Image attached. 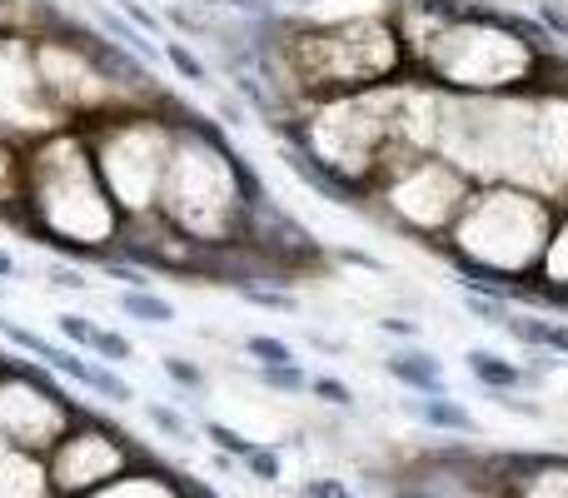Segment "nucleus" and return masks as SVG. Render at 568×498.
Listing matches in <instances>:
<instances>
[{
	"instance_id": "obj_1",
	"label": "nucleus",
	"mask_w": 568,
	"mask_h": 498,
	"mask_svg": "<svg viewBox=\"0 0 568 498\" xmlns=\"http://www.w3.org/2000/svg\"><path fill=\"white\" fill-rule=\"evenodd\" d=\"M409 75L454 100L524 95L554 80L564 50L534 16L499 0H399Z\"/></svg>"
},
{
	"instance_id": "obj_2",
	"label": "nucleus",
	"mask_w": 568,
	"mask_h": 498,
	"mask_svg": "<svg viewBox=\"0 0 568 498\" xmlns=\"http://www.w3.org/2000/svg\"><path fill=\"white\" fill-rule=\"evenodd\" d=\"M120 225L125 215L100 180L85 125L65 120L40 135H26V175H20L16 210L20 235L65 260L100 264L105 254H115Z\"/></svg>"
},
{
	"instance_id": "obj_3",
	"label": "nucleus",
	"mask_w": 568,
	"mask_h": 498,
	"mask_svg": "<svg viewBox=\"0 0 568 498\" xmlns=\"http://www.w3.org/2000/svg\"><path fill=\"white\" fill-rule=\"evenodd\" d=\"M170 115H175V150L155 215L205 250H235L245 240L250 205L270 195L265 180L230 145V130L215 115L185 105L180 95H170Z\"/></svg>"
},
{
	"instance_id": "obj_4",
	"label": "nucleus",
	"mask_w": 568,
	"mask_h": 498,
	"mask_svg": "<svg viewBox=\"0 0 568 498\" xmlns=\"http://www.w3.org/2000/svg\"><path fill=\"white\" fill-rule=\"evenodd\" d=\"M554 210H559V200L534 185L474 180L459 220L449 225V235L439 240L434 254L459 280H504V284H524L529 289L534 270H539L544 240H549V225H554Z\"/></svg>"
},
{
	"instance_id": "obj_5",
	"label": "nucleus",
	"mask_w": 568,
	"mask_h": 498,
	"mask_svg": "<svg viewBox=\"0 0 568 498\" xmlns=\"http://www.w3.org/2000/svg\"><path fill=\"white\" fill-rule=\"evenodd\" d=\"M394 105H399V85L314 100V105H300V115H290L270 135L280 145H300L310 160H320L364 205V190L379 175L384 155L399 145V135H394Z\"/></svg>"
},
{
	"instance_id": "obj_6",
	"label": "nucleus",
	"mask_w": 568,
	"mask_h": 498,
	"mask_svg": "<svg viewBox=\"0 0 568 498\" xmlns=\"http://www.w3.org/2000/svg\"><path fill=\"white\" fill-rule=\"evenodd\" d=\"M469 190H474V175L454 165L449 155L394 145L389 155H384L379 175L364 190L359 215L394 230V235L409 240V245L439 250V240L449 235V225L459 220Z\"/></svg>"
},
{
	"instance_id": "obj_7",
	"label": "nucleus",
	"mask_w": 568,
	"mask_h": 498,
	"mask_svg": "<svg viewBox=\"0 0 568 498\" xmlns=\"http://www.w3.org/2000/svg\"><path fill=\"white\" fill-rule=\"evenodd\" d=\"M85 125L90 155L105 180L110 200L120 205V215H155L160 210V185H165V165L175 150V115H170V95L160 105H115L100 110Z\"/></svg>"
},
{
	"instance_id": "obj_8",
	"label": "nucleus",
	"mask_w": 568,
	"mask_h": 498,
	"mask_svg": "<svg viewBox=\"0 0 568 498\" xmlns=\"http://www.w3.org/2000/svg\"><path fill=\"white\" fill-rule=\"evenodd\" d=\"M529 299L568 314V195L559 200V210H554V225H549V240H544L539 270H534V280H529Z\"/></svg>"
},
{
	"instance_id": "obj_9",
	"label": "nucleus",
	"mask_w": 568,
	"mask_h": 498,
	"mask_svg": "<svg viewBox=\"0 0 568 498\" xmlns=\"http://www.w3.org/2000/svg\"><path fill=\"white\" fill-rule=\"evenodd\" d=\"M384 374H389L394 384H404L409 394H454L444 359L439 354H429V349H419V344L384 354Z\"/></svg>"
},
{
	"instance_id": "obj_10",
	"label": "nucleus",
	"mask_w": 568,
	"mask_h": 498,
	"mask_svg": "<svg viewBox=\"0 0 568 498\" xmlns=\"http://www.w3.org/2000/svg\"><path fill=\"white\" fill-rule=\"evenodd\" d=\"M464 374H469L479 389L489 394H514V389H529L539 374L524 369L519 359H509V354L499 349H484V344H474V349H464Z\"/></svg>"
},
{
	"instance_id": "obj_11",
	"label": "nucleus",
	"mask_w": 568,
	"mask_h": 498,
	"mask_svg": "<svg viewBox=\"0 0 568 498\" xmlns=\"http://www.w3.org/2000/svg\"><path fill=\"white\" fill-rule=\"evenodd\" d=\"M504 334L524 349H539V354H559L568 359V314H529V309H509L504 319Z\"/></svg>"
},
{
	"instance_id": "obj_12",
	"label": "nucleus",
	"mask_w": 568,
	"mask_h": 498,
	"mask_svg": "<svg viewBox=\"0 0 568 498\" xmlns=\"http://www.w3.org/2000/svg\"><path fill=\"white\" fill-rule=\"evenodd\" d=\"M404 414L409 419H419L429 434H474L479 424H474V414L464 409L454 394H414V399H404Z\"/></svg>"
},
{
	"instance_id": "obj_13",
	"label": "nucleus",
	"mask_w": 568,
	"mask_h": 498,
	"mask_svg": "<svg viewBox=\"0 0 568 498\" xmlns=\"http://www.w3.org/2000/svg\"><path fill=\"white\" fill-rule=\"evenodd\" d=\"M20 175H26V135L0 125V225H16Z\"/></svg>"
},
{
	"instance_id": "obj_14",
	"label": "nucleus",
	"mask_w": 568,
	"mask_h": 498,
	"mask_svg": "<svg viewBox=\"0 0 568 498\" xmlns=\"http://www.w3.org/2000/svg\"><path fill=\"white\" fill-rule=\"evenodd\" d=\"M280 160H284V170H290V175L300 180V185H310L314 195H324V200H329V205H339V210H359V200H354L349 190H344L339 180H334L329 170L320 165V160H310V155H304L300 145H280Z\"/></svg>"
},
{
	"instance_id": "obj_15",
	"label": "nucleus",
	"mask_w": 568,
	"mask_h": 498,
	"mask_svg": "<svg viewBox=\"0 0 568 498\" xmlns=\"http://www.w3.org/2000/svg\"><path fill=\"white\" fill-rule=\"evenodd\" d=\"M160 55H165V65L175 70L180 80H190V85H200V90L215 85V70H210V60L200 55V50L190 45L185 35H175V30H170L165 40H160Z\"/></svg>"
},
{
	"instance_id": "obj_16",
	"label": "nucleus",
	"mask_w": 568,
	"mask_h": 498,
	"mask_svg": "<svg viewBox=\"0 0 568 498\" xmlns=\"http://www.w3.org/2000/svg\"><path fill=\"white\" fill-rule=\"evenodd\" d=\"M115 309L125 314V319H135V324H150V329L175 324V304H170L165 294H155V289H120L115 294Z\"/></svg>"
},
{
	"instance_id": "obj_17",
	"label": "nucleus",
	"mask_w": 568,
	"mask_h": 498,
	"mask_svg": "<svg viewBox=\"0 0 568 498\" xmlns=\"http://www.w3.org/2000/svg\"><path fill=\"white\" fill-rule=\"evenodd\" d=\"M80 389L100 394L105 404H135V384H130L125 374H120L115 364H105V359L90 364V374H85V384H80Z\"/></svg>"
},
{
	"instance_id": "obj_18",
	"label": "nucleus",
	"mask_w": 568,
	"mask_h": 498,
	"mask_svg": "<svg viewBox=\"0 0 568 498\" xmlns=\"http://www.w3.org/2000/svg\"><path fill=\"white\" fill-rule=\"evenodd\" d=\"M140 414H145L150 424H155L165 439H175V444H195V424L185 419L180 409H170V404H160V399H140Z\"/></svg>"
},
{
	"instance_id": "obj_19",
	"label": "nucleus",
	"mask_w": 568,
	"mask_h": 498,
	"mask_svg": "<svg viewBox=\"0 0 568 498\" xmlns=\"http://www.w3.org/2000/svg\"><path fill=\"white\" fill-rule=\"evenodd\" d=\"M45 284H50V289H65V294H90V289H95V280H90L85 264L65 260V254H55V260L45 264Z\"/></svg>"
},
{
	"instance_id": "obj_20",
	"label": "nucleus",
	"mask_w": 568,
	"mask_h": 498,
	"mask_svg": "<svg viewBox=\"0 0 568 498\" xmlns=\"http://www.w3.org/2000/svg\"><path fill=\"white\" fill-rule=\"evenodd\" d=\"M255 384H265L275 394H310L304 364H255Z\"/></svg>"
},
{
	"instance_id": "obj_21",
	"label": "nucleus",
	"mask_w": 568,
	"mask_h": 498,
	"mask_svg": "<svg viewBox=\"0 0 568 498\" xmlns=\"http://www.w3.org/2000/svg\"><path fill=\"white\" fill-rule=\"evenodd\" d=\"M245 354L255 364H300L294 344L280 339V334H245Z\"/></svg>"
},
{
	"instance_id": "obj_22",
	"label": "nucleus",
	"mask_w": 568,
	"mask_h": 498,
	"mask_svg": "<svg viewBox=\"0 0 568 498\" xmlns=\"http://www.w3.org/2000/svg\"><path fill=\"white\" fill-rule=\"evenodd\" d=\"M90 354H95V359H105V364H130L135 359V344L125 339V334L120 329H105V324H95V334H90Z\"/></svg>"
},
{
	"instance_id": "obj_23",
	"label": "nucleus",
	"mask_w": 568,
	"mask_h": 498,
	"mask_svg": "<svg viewBox=\"0 0 568 498\" xmlns=\"http://www.w3.org/2000/svg\"><path fill=\"white\" fill-rule=\"evenodd\" d=\"M240 299L255 304V309H280V314H294L300 309V299H294V289H280V284H240Z\"/></svg>"
},
{
	"instance_id": "obj_24",
	"label": "nucleus",
	"mask_w": 568,
	"mask_h": 498,
	"mask_svg": "<svg viewBox=\"0 0 568 498\" xmlns=\"http://www.w3.org/2000/svg\"><path fill=\"white\" fill-rule=\"evenodd\" d=\"M200 434H205V439L215 444V449L225 454V459H235V464L245 459L250 449H255V439H245L240 429H230V424H220V419H205V424H200Z\"/></svg>"
},
{
	"instance_id": "obj_25",
	"label": "nucleus",
	"mask_w": 568,
	"mask_h": 498,
	"mask_svg": "<svg viewBox=\"0 0 568 498\" xmlns=\"http://www.w3.org/2000/svg\"><path fill=\"white\" fill-rule=\"evenodd\" d=\"M459 304H464V314H474L479 324H494V329H504V319H509V309H514V304L489 299V294H474V289H459Z\"/></svg>"
},
{
	"instance_id": "obj_26",
	"label": "nucleus",
	"mask_w": 568,
	"mask_h": 498,
	"mask_svg": "<svg viewBox=\"0 0 568 498\" xmlns=\"http://www.w3.org/2000/svg\"><path fill=\"white\" fill-rule=\"evenodd\" d=\"M115 10H120V16H125V20H130V26H135V30H145V35L155 40V45H160V40L170 35V26H165V20H160V10L140 6V0H115Z\"/></svg>"
},
{
	"instance_id": "obj_27",
	"label": "nucleus",
	"mask_w": 568,
	"mask_h": 498,
	"mask_svg": "<svg viewBox=\"0 0 568 498\" xmlns=\"http://www.w3.org/2000/svg\"><path fill=\"white\" fill-rule=\"evenodd\" d=\"M240 464H245V469L255 474L260 484H280V479H284V464H280V449H275V444H255V449H250Z\"/></svg>"
},
{
	"instance_id": "obj_28",
	"label": "nucleus",
	"mask_w": 568,
	"mask_h": 498,
	"mask_svg": "<svg viewBox=\"0 0 568 498\" xmlns=\"http://www.w3.org/2000/svg\"><path fill=\"white\" fill-rule=\"evenodd\" d=\"M310 394L320 404H329V409H354V389L344 379H334V374H310Z\"/></svg>"
},
{
	"instance_id": "obj_29",
	"label": "nucleus",
	"mask_w": 568,
	"mask_h": 498,
	"mask_svg": "<svg viewBox=\"0 0 568 498\" xmlns=\"http://www.w3.org/2000/svg\"><path fill=\"white\" fill-rule=\"evenodd\" d=\"M160 374H165L170 384H180V389H205V369L190 359H175V354H165L160 359Z\"/></svg>"
},
{
	"instance_id": "obj_30",
	"label": "nucleus",
	"mask_w": 568,
	"mask_h": 498,
	"mask_svg": "<svg viewBox=\"0 0 568 498\" xmlns=\"http://www.w3.org/2000/svg\"><path fill=\"white\" fill-rule=\"evenodd\" d=\"M55 329L70 339V349H90V334H95V324H90L85 314H55Z\"/></svg>"
},
{
	"instance_id": "obj_31",
	"label": "nucleus",
	"mask_w": 568,
	"mask_h": 498,
	"mask_svg": "<svg viewBox=\"0 0 568 498\" xmlns=\"http://www.w3.org/2000/svg\"><path fill=\"white\" fill-rule=\"evenodd\" d=\"M494 404H499L504 414H519V419H544V414H549L539 399H529L524 389H514V394H494Z\"/></svg>"
},
{
	"instance_id": "obj_32",
	"label": "nucleus",
	"mask_w": 568,
	"mask_h": 498,
	"mask_svg": "<svg viewBox=\"0 0 568 498\" xmlns=\"http://www.w3.org/2000/svg\"><path fill=\"white\" fill-rule=\"evenodd\" d=\"M374 329L389 334V339H404V344H414L424 334L419 319H404V314H379V319H374Z\"/></svg>"
},
{
	"instance_id": "obj_33",
	"label": "nucleus",
	"mask_w": 568,
	"mask_h": 498,
	"mask_svg": "<svg viewBox=\"0 0 568 498\" xmlns=\"http://www.w3.org/2000/svg\"><path fill=\"white\" fill-rule=\"evenodd\" d=\"M300 494H304V498H359L344 479H310Z\"/></svg>"
},
{
	"instance_id": "obj_34",
	"label": "nucleus",
	"mask_w": 568,
	"mask_h": 498,
	"mask_svg": "<svg viewBox=\"0 0 568 498\" xmlns=\"http://www.w3.org/2000/svg\"><path fill=\"white\" fill-rule=\"evenodd\" d=\"M20 274H26V270H20V260H16V254H10V250H0V284H6V280H20Z\"/></svg>"
},
{
	"instance_id": "obj_35",
	"label": "nucleus",
	"mask_w": 568,
	"mask_h": 498,
	"mask_svg": "<svg viewBox=\"0 0 568 498\" xmlns=\"http://www.w3.org/2000/svg\"><path fill=\"white\" fill-rule=\"evenodd\" d=\"M499 6H504V0H499Z\"/></svg>"
}]
</instances>
